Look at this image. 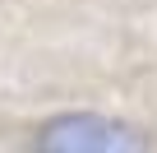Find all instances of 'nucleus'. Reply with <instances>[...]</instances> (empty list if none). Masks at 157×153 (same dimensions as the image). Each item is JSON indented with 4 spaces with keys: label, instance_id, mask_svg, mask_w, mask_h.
I'll list each match as a JSON object with an SVG mask.
<instances>
[{
    "label": "nucleus",
    "instance_id": "nucleus-1",
    "mask_svg": "<svg viewBox=\"0 0 157 153\" xmlns=\"http://www.w3.org/2000/svg\"><path fill=\"white\" fill-rule=\"evenodd\" d=\"M37 153H152L148 135L116 121V116H102V111H65V116H51L37 139H33Z\"/></svg>",
    "mask_w": 157,
    "mask_h": 153
}]
</instances>
